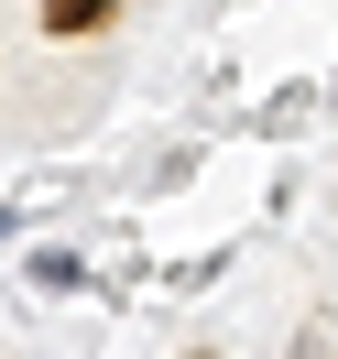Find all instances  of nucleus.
I'll return each mask as SVG.
<instances>
[{
    "instance_id": "1",
    "label": "nucleus",
    "mask_w": 338,
    "mask_h": 359,
    "mask_svg": "<svg viewBox=\"0 0 338 359\" xmlns=\"http://www.w3.org/2000/svg\"><path fill=\"white\" fill-rule=\"evenodd\" d=\"M120 22V0H44V33L55 44H77V33H110Z\"/></svg>"
}]
</instances>
